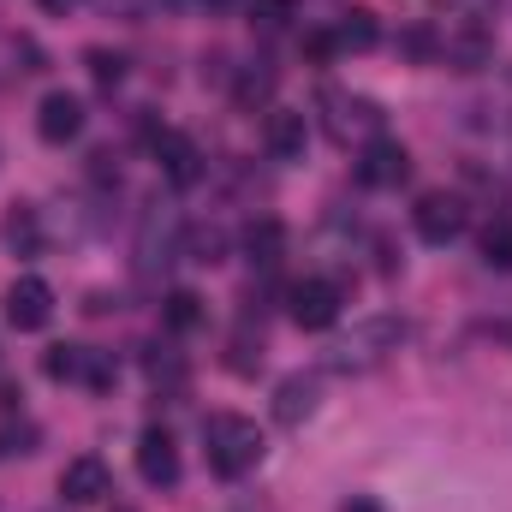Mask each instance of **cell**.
I'll return each mask as SVG.
<instances>
[{
    "mask_svg": "<svg viewBox=\"0 0 512 512\" xmlns=\"http://www.w3.org/2000/svg\"><path fill=\"white\" fill-rule=\"evenodd\" d=\"M203 447H209V465L221 471V477H245L256 471V459H262V429H256L251 417H239V411H215V417H203Z\"/></svg>",
    "mask_w": 512,
    "mask_h": 512,
    "instance_id": "obj_1",
    "label": "cell"
},
{
    "mask_svg": "<svg viewBox=\"0 0 512 512\" xmlns=\"http://www.w3.org/2000/svg\"><path fill=\"white\" fill-rule=\"evenodd\" d=\"M399 346H405V322H399V316H370V322H358L346 340H334L328 370H340V376H364V370L387 364Z\"/></svg>",
    "mask_w": 512,
    "mask_h": 512,
    "instance_id": "obj_2",
    "label": "cell"
},
{
    "mask_svg": "<svg viewBox=\"0 0 512 512\" xmlns=\"http://www.w3.org/2000/svg\"><path fill=\"white\" fill-rule=\"evenodd\" d=\"M131 256H137V280H155V274L179 256V209H173V203H149V209H143Z\"/></svg>",
    "mask_w": 512,
    "mask_h": 512,
    "instance_id": "obj_3",
    "label": "cell"
},
{
    "mask_svg": "<svg viewBox=\"0 0 512 512\" xmlns=\"http://www.w3.org/2000/svg\"><path fill=\"white\" fill-rule=\"evenodd\" d=\"M286 310H292V322L304 334H322V328L340 322V286L334 280H298L292 298H286Z\"/></svg>",
    "mask_w": 512,
    "mask_h": 512,
    "instance_id": "obj_4",
    "label": "cell"
},
{
    "mask_svg": "<svg viewBox=\"0 0 512 512\" xmlns=\"http://www.w3.org/2000/svg\"><path fill=\"white\" fill-rule=\"evenodd\" d=\"M411 221H417V239L423 245H453L465 233V203L447 197V191H429V197H417Z\"/></svg>",
    "mask_w": 512,
    "mask_h": 512,
    "instance_id": "obj_5",
    "label": "cell"
},
{
    "mask_svg": "<svg viewBox=\"0 0 512 512\" xmlns=\"http://www.w3.org/2000/svg\"><path fill=\"white\" fill-rule=\"evenodd\" d=\"M48 316H54V292H48V280L24 274V280H12V286H6V322H12L18 334L48 328Z\"/></svg>",
    "mask_w": 512,
    "mask_h": 512,
    "instance_id": "obj_6",
    "label": "cell"
},
{
    "mask_svg": "<svg viewBox=\"0 0 512 512\" xmlns=\"http://www.w3.org/2000/svg\"><path fill=\"white\" fill-rule=\"evenodd\" d=\"M137 477L149 489H173L179 483V447H173L167 429H143L137 435Z\"/></svg>",
    "mask_w": 512,
    "mask_h": 512,
    "instance_id": "obj_7",
    "label": "cell"
},
{
    "mask_svg": "<svg viewBox=\"0 0 512 512\" xmlns=\"http://www.w3.org/2000/svg\"><path fill=\"white\" fill-rule=\"evenodd\" d=\"M322 108H328V131H334L340 143H346L352 131H358V137H376V131H382V108H376V102H364V96L328 90V96H322Z\"/></svg>",
    "mask_w": 512,
    "mask_h": 512,
    "instance_id": "obj_8",
    "label": "cell"
},
{
    "mask_svg": "<svg viewBox=\"0 0 512 512\" xmlns=\"http://www.w3.org/2000/svg\"><path fill=\"white\" fill-rule=\"evenodd\" d=\"M411 173V155H405V143H393V137H370L364 143V155H358V185H399Z\"/></svg>",
    "mask_w": 512,
    "mask_h": 512,
    "instance_id": "obj_9",
    "label": "cell"
},
{
    "mask_svg": "<svg viewBox=\"0 0 512 512\" xmlns=\"http://www.w3.org/2000/svg\"><path fill=\"white\" fill-rule=\"evenodd\" d=\"M102 495H108V465H102L96 453L66 459V471H60V501H72V507H96Z\"/></svg>",
    "mask_w": 512,
    "mask_h": 512,
    "instance_id": "obj_10",
    "label": "cell"
},
{
    "mask_svg": "<svg viewBox=\"0 0 512 512\" xmlns=\"http://www.w3.org/2000/svg\"><path fill=\"white\" fill-rule=\"evenodd\" d=\"M36 131H42V143H72V137L84 131V102H78L72 90L42 96V108H36Z\"/></svg>",
    "mask_w": 512,
    "mask_h": 512,
    "instance_id": "obj_11",
    "label": "cell"
},
{
    "mask_svg": "<svg viewBox=\"0 0 512 512\" xmlns=\"http://www.w3.org/2000/svg\"><path fill=\"white\" fill-rule=\"evenodd\" d=\"M262 143H268L274 161H304V149H310V120H304L298 108H274L268 126H262Z\"/></svg>",
    "mask_w": 512,
    "mask_h": 512,
    "instance_id": "obj_12",
    "label": "cell"
},
{
    "mask_svg": "<svg viewBox=\"0 0 512 512\" xmlns=\"http://www.w3.org/2000/svg\"><path fill=\"white\" fill-rule=\"evenodd\" d=\"M155 161L167 167V179H173V185H191V179L203 173V167H197L203 155H197V143H191L185 131H155Z\"/></svg>",
    "mask_w": 512,
    "mask_h": 512,
    "instance_id": "obj_13",
    "label": "cell"
},
{
    "mask_svg": "<svg viewBox=\"0 0 512 512\" xmlns=\"http://www.w3.org/2000/svg\"><path fill=\"white\" fill-rule=\"evenodd\" d=\"M310 411H316V382L310 376H286V382L274 387V423L280 429H298Z\"/></svg>",
    "mask_w": 512,
    "mask_h": 512,
    "instance_id": "obj_14",
    "label": "cell"
},
{
    "mask_svg": "<svg viewBox=\"0 0 512 512\" xmlns=\"http://www.w3.org/2000/svg\"><path fill=\"white\" fill-rule=\"evenodd\" d=\"M328 36H334V48H346V54H370V48L382 42L376 18H370V12H358V6H352V12H346L334 30H328Z\"/></svg>",
    "mask_w": 512,
    "mask_h": 512,
    "instance_id": "obj_15",
    "label": "cell"
},
{
    "mask_svg": "<svg viewBox=\"0 0 512 512\" xmlns=\"http://www.w3.org/2000/svg\"><path fill=\"white\" fill-rule=\"evenodd\" d=\"M245 251H251V268H274L280 251H286V227L280 221H256L245 233Z\"/></svg>",
    "mask_w": 512,
    "mask_h": 512,
    "instance_id": "obj_16",
    "label": "cell"
},
{
    "mask_svg": "<svg viewBox=\"0 0 512 512\" xmlns=\"http://www.w3.org/2000/svg\"><path fill=\"white\" fill-rule=\"evenodd\" d=\"M0 239H6V245H12V251H36V239H42V233H36V209H30V203H12V209H6V221H0Z\"/></svg>",
    "mask_w": 512,
    "mask_h": 512,
    "instance_id": "obj_17",
    "label": "cell"
},
{
    "mask_svg": "<svg viewBox=\"0 0 512 512\" xmlns=\"http://www.w3.org/2000/svg\"><path fill=\"white\" fill-rule=\"evenodd\" d=\"M441 60H447V66H459V72H471V66H483V60H489V36H483V30H465V36L441 42Z\"/></svg>",
    "mask_w": 512,
    "mask_h": 512,
    "instance_id": "obj_18",
    "label": "cell"
},
{
    "mask_svg": "<svg viewBox=\"0 0 512 512\" xmlns=\"http://www.w3.org/2000/svg\"><path fill=\"white\" fill-rule=\"evenodd\" d=\"M268 96H274V66H262V60H256V66H245V72H239L233 102H239V108H262Z\"/></svg>",
    "mask_w": 512,
    "mask_h": 512,
    "instance_id": "obj_19",
    "label": "cell"
},
{
    "mask_svg": "<svg viewBox=\"0 0 512 512\" xmlns=\"http://www.w3.org/2000/svg\"><path fill=\"white\" fill-rule=\"evenodd\" d=\"M483 262L489 268H512V215H495L483 227Z\"/></svg>",
    "mask_w": 512,
    "mask_h": 512,
    "instance_id": "obj_20",
    "label": "cell"
},
{
    "mask_svg": "<svg viewBox=\"0 0 512 512\" xmlns=\"http://www.w3.org/2000/svg\"><path fill=\"white\" fill-rule=\"evenodd\" d=\"M197 322H203V298H197V292H173V298H167V328L185 334V328H197Z\"/></svg>",
    "mask_w": 512,
    "mask_h": 512,
    "instance_id": "obj_21",
    "label": "cell"
},
{
    "mask_svg": "<svg viewBox=\"0 0 512 512\" xmlns=\"http://www.w3.org/2000/svg\"><path fill=\"white\" fill-rule=\"evenodd\" d=\"M256 364H262V328L251 334V322H245V328L233 334V370H239V376H251Z\"/></svg>",
    "mask_w": 512,
    "mask_h": 512,
    "instance_id": "obj_22",
    "label": "cell"
},
{
    "mask_svg": "<svg viewBox=\"0 0 512 512\" xmlns=\"http://www.w3.org/2000/svg\"><path fill=\"white\" fill-rule=\"evenodd\" d=\"M84 364H90V352H78V346H54V352H48V376H54V382H72Z\"/></svg>",
    "mask_w": 512,
    "mask_h": 512,
    "instance_id": "obj_23",
    "label": "cell"
},
{
    "mask_svg": "<svg viewBox=\"0 0 512 512\" xmlns=\"http://www.w3.org/2000/svg\"><path fill=\"white\" fill-rule=\"evenodd\" d=\"M149 382H167V387H179V382H185V364H179L173 352H161V346H155V352H149Z\"/></svg>",
    "mask_w": 512,
    "mask_h": 512,
    "instance_id": "obj_24",
    "label": "cell"
},
{
    "mask_svg": "<svg viewBox=\"0 0 512 512\" xmlns=\"http://www.w3.org/2000/svg\"><path fill=\"white\" fill-rule=\"evenodd\" d=\"M90 72H96V84H120L126 78V60L108 54V48H90Z\"/></svg>",
    "mask_w": 512,
    "mask_h": 512,
    "instance_id": "obj_25",
    "label": "cell"
},
{
    "mask_svg": "<svg viewBox=\"0 0 512 512\" xmlns=\"http://www.w3.org/2000/svg\"><path fill=\"white\" fill-rule=\"evenodd\" d=\"M251 18L262 24V30H280V24L292 18V0H256V6H251Z\"/></svg>",
    "mask_w": 512,
    "mask_h": 512,
    "instance_id": "obj_26",
    "label": "cell"
},
{
    "mask_svg": "<svg viewBox=\"0 0 512 512\" xmlns=\"http://www.w3.org/2000/svg\"><path fill=\"white\" fill-rule=\"evenodd\" d=\"M42 6H48V12H78L84 0H42Z\"/></svg>",
    "mask_w": 512,
    "mask_h": 512,
    "instance_id": "obj_27",
    "label": "cell"
}]
</instances>
